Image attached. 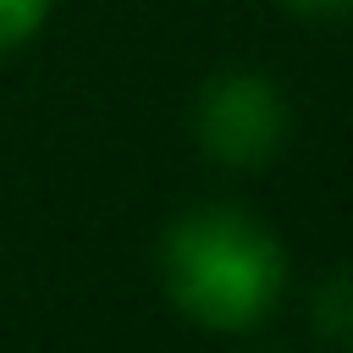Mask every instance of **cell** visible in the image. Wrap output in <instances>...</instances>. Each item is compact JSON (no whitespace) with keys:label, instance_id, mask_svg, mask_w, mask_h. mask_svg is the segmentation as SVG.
<instances>
[{"label":"cell","instance_id":"obj_1","mask_svg":"<svg viewBox=\"0 0 353 353\" xmlns=\"http://www.w3.org/2000/svg\"><path fill=\"white\" fill-rule=\"evenodd\" d=\"M154 270L182 320L204 331H254L287 292V248L243 204L182 210L154 248Z\"/></svg>","mask_w":353,"mask_h":353},{"label":"cell","instance_id":"obj_2","mask_svg":"<svg viewBox=\"0 0 353 353\" xmlns=\"http://www.w3.org/2000/svg\"><path fill=\"white\" fill-rule=\"evenodd\" d=\"M287 99L265 72L232 66L204 77L193 99V143L210 165L226 171H259L281 154L287 143Z\"/></svg>","mask_w":353,"mask_h":353},{"label":"cell","instance_id":"obj_3","mask_svg":"<svg viewBox=\"0 0 353 353\" xmlns=\"http://www.w3.org/2000/svg\"><path fill=\"white\" fill-rule=\"evenodd\" d=\"M314 331H320L331 347L353 353V265L331 270V276L314 287Z\"/></svg>","mask_w":353,"mask_h":353},{"label":"cell","instance_id":"obj_4","mask_svg":"<svg viewBox=\"0 0 353 353\" xmlns=\"http://www.w3.org/2000/svg\"><path fill=\"white\" fill-rule=\"evenodd\" d=\"M50 6H55V0H0V55L17 50V44H28V39L44 28Z\"/></svg>","mask_w":353,"mask_h":353},{"label":"cell","instance_id":"obj_5","mask_svg":"<svg viewBox=\"0 0 353 353\" xmlns=\"http://www.w3.org/2000/svg\"><path fill=\"white\" fill-rule=\"evenodd\" d=\"M281 6L309 11V17H342V11H353V0H281Z\"/></svg>","mask_w":353,"mask_h":353}]
</instances>
